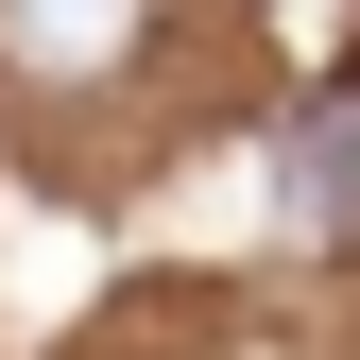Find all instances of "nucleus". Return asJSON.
Here are the masks:
<instances>
[{
    "label": "nucleus",
    "instance_id": "f257e3e1",
    "mask_svg": "<svg viewBox=\"0 0 360 360\" xmlns=\"http://www.w3.org/2000/svg\"><path fill=\"white\" fill-rule=\"evenodd\" d=\"M120 52H138V0H0V69L34 86H103Z\"/></svg>",
    "mask_w": 360,
    "mask_h": 360
},
{
    "label": "nucleus",
    "instance_id": "f03ea898",
    "mask_svg": "<svg viewBox=\"0 0 360 360\" xmlns=\"http://www.w3.org/2000/svg\"><path fill=\"white\" fill-rule=\"evenodd\" d=\"M292 206H309V240H360V69L292 120Z\"/></svg>",
    "mask_w": 360,
    "mask_h": 360
}]
</instances>
